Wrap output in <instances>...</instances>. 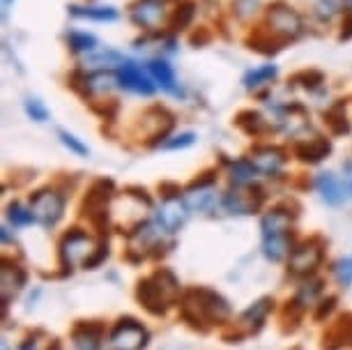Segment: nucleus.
<instances>
[{
	"label": "nucleus",
	"mask_w": 352,
	"mask_h": 350,
	"mask_svg": "<svg viewBox=\"0 0 352 350\" xmlns=\"http://www.w3.org/2000/svg\"><path fill=\"white\" fill-rule=\"evenodd\" d=\"M99 336L102 327L97 325H83L74 332V348L76 350H99Z\"/></svg>",
	"instance_id": "obj_34"
},
{
	"label": "nucleus",
	"mask_w": 352,
	"mask_h": 350,
	"mask_svg": "<svg viewBox=\"0 0 352 350\" xmlns=\"http://www.w3.org/2000/svg\"><path fill=\"white\" fill-rule=\"evenodd\" d=\"M116 72H118L120 90H127L131 95H138V97H152L157 92V85L152 81L148 65H141L138 61L124 58V63Z\"/></svg>",
	"instance_id": "obj_9"
},
{
	"label": "nucleus",
	"mask_w": 352,
	"mask_h": 350,
	"mask_svg": "<svg viewBox=\"0 0 352 350\" xmlns=\"http://www.w3.org/2000/svg\"><path fill=\"white\" fill-rule=\"evenodd\" d=\"M170 12L173 10H168V0H134L127 8V17L138 30L157 35L168 25Z\"/></svg>",
	"instance_id": "obj_5"
},
{
	"label": "nucleus",
	"mask_w": 352,
	"mask_h": 350,
	"mask_svg": "<svg viewBox=\"0 0 352 350\" xmlns=\"http://www.w3.org/2000/svg\"><path fill=\"white\" fill-rule=\"evenodd\" d=\"M148 329L134 318H122L111 329L109 350H143L148 346Z\"/></svg>",
	"instance_id": "obj_11"
},
{
	"label": "nucleus",
	"mask_w": 352,
	"mask_h": 350,
	"mask_svg": "<svg viewBox=\"0 0 352 350\" xmlns=\"http://www.w3.org/2000/svg\"><path fill=\"white\" fill-rule=\"evenodd\" d=\"M263 10V0H232L230 3V12L232 17L240 23H249L261 14Z\"/></svg>",
	"instance_id": "obj_32"
},
{
	"label": "nucleus",
	"mask_w": 352,
	"mask_h": 350,
	"mask_svg": "<svg viewBox=\"0 0 352 350\" xmlns=\"http://www.w3.org/2000/svg\"><path fill=\"white\" fill-rule=\"evenodd\" d=\"M235 122H237V127L247 131L249 136H265V134H270L272 129V122L265 118L261 111H242L240 116L235 118Z\"/></svg>",
	"instance_id": "obj_24"
},
{
	"label": "nucleus",
	"mask_w": 352,
	"mask_h": 350,
	"mask_svg": "<svg viewBox=\"0 0 352 350\" xmlns=\"http://www.w3.org/2000/svg\"><path fill=\"white\" fill-rule=\"evenodd\" d=\"M194 143H196L194 131H180V134L166 138V141L162 143V148L164 150H184V148H189V145H194Z\"/></svg>",
	"instance_id": "obj_40"
},
{
	"label": "nucleus",
	"mask_w": 352,
	"mask_h": 350,
	"mask_svg": "<svg viewBox=\"0 0 352 350\" xmlns=\"http://www.w3.org/2000/svg\"><path fill=\"white\" fill-rule=\"evenodd\" d=\"M189 212H191V210L187 206V201H184V196L182 198H180V194H177V196H164L162 206H159L157 215H155V221L166 230V233L173 235V233H177L184 223H187Z\"/></svg>",
	"instance_id": "obj_13"
},
{
	"label": "nucleus",
	"mask_w": 352,
	"mask_h": 350,
	"mask_svg": "<svg viewBox=\"0 0 352 350\" xmlns=\"http://www.w3.org/2000/svg\"><path fill=\"white\" fill-rule=\"evenodd\" d=\"M148 72L155 81L157 90L166 92V95H173V97H180L182 95V88H180V81H177V74L173 69V65L166 61L162 56H155L148 61Z\"/></svg>",
	"instance_id": "obj_16"
},
{
	"label": "nucleus",
	"mask_w": 352,
	"mask_h": 350,
	"mask_svg": "<svg viewBox=\"0 0 352 350\" xmlns=\"http://www.w3.org/2000/svg\"><path fill=\"white\" fill-rule=\"evenodd\" d=\"M67 10L74 19H88L97 23H113L120 19V10L113 5H69Z\"/></svg>",
	"instance_id": "obj_20"
},
{
	"label": "nucleus",
	"mask_w": 352,
	"mask_h": 350,
	"mask_svg": "<svg viewBox=\"0 0 352 350\" xmlns=\"http://www.w3.org/2000/svg\"><path fill=\"white\" fill-rule=\"evenodd\" d=\"M228 175H230V182H232V184H237V187H247V184H256V180L261 177V173L256 171V166L251 164V160L230 162Z\"/></svg>",
	"instance_id": "obj_30"
},
{
	"label": "nucleus",
	"mask_w": 352,
	"mask_h": 350,
	"mask_svg": "<svg viewBox=\"0 0 352 350\" xmlns=\"http://www.w3.org/2000/svg\"><path fill=\"white\" fill-rule=\"evenodd\" d=\"M265 30L283 44L295 42L304 35V17L290 3L276 0L265 10Z\"/></svg>",
	"instance_id": "obj_4"
},
{
	"label": "nucleus",
	"mask_w": 352,
	"mask_h": 350,
	"mask_svg": "<svg viewBox=\"0 0 352 350\" xmlns=\"http://www.w3.org/2000/svg\"><path fill=\"white\" fill-rule=\"evenodd\" d=\"M65 42H67V49L72 54L78 58H85L95 49H99V39L88 30H69L67 37H65Z\"/></svg>",
	"instance_id": "obj_26"
},
{
	"label": "nucleus",
	"mask_w": 352,
	"mask_h": 350,
	"mask_svg": "<svg viewBox=\"0 0 352 350\" xmlns=\"http://www.w3.org/2000/svg\"><path fill=\"white\" fill-rule=\"evenodd\" d=\"M182 314L194 325H198V322H203V325H219V322L228 320L230 307L214 290L191 288L182 300Z\"/></svg>",
	"instance_id": "obj_1"
},
{
	"label": "nucleus",
	"mask_w": 352,
	"mask_h": 350,
	"mask_svg": "<svg viewBox=\"0 0 352 350\" xmlns=\"http://www.w3.org/2000/svg\"><path fill=\"white\" fill-rule=\"evenodd\" d=\"M316 191L320 194V198L327 206L336 208L341 206V203L345 201V189H348V184H343V180L338 177L336 173H331V171H327V173H318L316 177Z\"/></svg>",
	"instance_id": "obj_17"
},
{
	"label": "nucleus",
	"mask_w": 352,
	"mask_h": 350,
	"mask_svg": "<svg viewBox=\"0 0 352 350\" xmlns=\"http://www.w3.org/2000/svg\"><path fill=\"white\" fill-rule=\"evenodd\" d=\"M276 76H278V67L267 63V65H261V67L249 69L247 74L242 76V85L249 92H261L265 88H270V85L276 81Z\"/></svg>",
	"instance_id": "obj_23"
},
{
	"label": "nucleus",
	"mask_w": 352,
	"mask_h": 350,
	"mask_svg": "<svg viewBox=\"0 0 352 350\" xmlns=\"http://www.w3.org/2000/svg\"><path fill=\"white\" fill-rule=\"evenodd\" d=\"M196 12H198V5L194 0H180L175 5V10L170 12V21H168V28L173 32H182L187 30L196 19Z\"/></svg>",
	"instance_id": "obj_27"
},
{
	"label": "nucleus",
	"mask_w": 352,
	"mask_h": 350,
	"mask_svg": "<svg viewBox=\"0 0 352 350\" xmlns=\"http://www.w3.org/2000/svg\"><path fill=\"white\" fill-rule=\"evenodd\" d=\"M322 261V249L318 242H304L300 247L292 249V254L288 256V270L295 276H309L311 272H316V267Z\"/></svg>",
	"instance_id": "obj_15"
},
{
	"label": "nucleus",
	"mask_w": 352,
	"mask_h": 350,
	"mask_svg": "<svg viewBox=\"0 0 352 350\" xmlns=\"http://www.w3.org/2000/svg\"><path fill=\"white\" fill-rule=\"evenodd\" d=\"M124 63V58L120 51L109 49V46H99L92 54H88L85 58H81V69H113V67H120Z\"/></svg>",
	"instance_id": "obj_22"
},
{
	"label": "nucleus",
	"mask_w": 352,
	"mask_h": 350,
	"mask_svg": "<svg viewBox=\"0 0 352 350\" xmlns=\"http://www.w3.org/2000/svg\"><path fill=\"white\" fill-rule=\"evenodd\" d=\"M109 256L106 244H97L95 237L83 230H69L60 242V261L65 267H85L92 270Z\"/></svg>",
	"instance_id": "obj_2"
},
{
	"label": "nucleus",
	"mask_w": 352,
	"mask_h": 350,
	"mask_svg": "<svg viewBox=\"0 0 352 350\" xmlns=\"http://www.w3.org/2000/svg\"><path fill=\"white\" fill-rule=\"evenodd\" d=\"M23 111L32 122H46L51 118V111L46 109V104L39 97H25Z\"/></svg>",
	"instance_id": "obj_35"
},
{
	"label": "nucleus",
	"mask_w": 352,
	"mask_h": 350,
	"mask_svg": "<svg viewBox=\"0 0 352 350\" xmlns=\"http://www.w3.org/2000/svg\"><path fill=\"white\" fill-rule=\"evenodd\" d=\"M331 153V143L324 136H311L302 138L295 143V155L300 157V162L304 164H320L324 157Z\"/></svg>",
	"instance_id": "obj_18"
},
{
	"label": "nucleus",
	"mask_w": 352,
	"mask_h": 350,
	"mask_svg": "<svg viewBox=\"0 0 352 350\" xmlns=\"http://www.w3.org/2000/svg\"><path fill=\"white\" fill-rule=\"evenodd\" d=\"M8 219L12 226H30L35 221V215H32L30 208H23L21 203H12L8 208Z\"/></svg>",
	"instance_id": "obj_37"
},
{
	"label": "nucleus",
	"mask_w": 352,
	"mask_h": 350,
	"mask_svg": "<svg viewBox=\"0 0 352 350\" xmlns=\"http://www.w3.org/2000/svg\"><path fill=\"white\" fill-rule=\"evenodd\" d=\"M249 160L261 175L276 177L283 173L285 164H288V155H285V150L278 148V145H256V148L251 150Z\"/></svg>",
	"instance_id": "obj_14"
},
{
	"label": "nucleus",
	"mask_w": 352,
	"mask_h": 350,
	"mask_svg": "<svg viewBox=\"0 0 352 350\" xmlns=\"http://www.w3.org/2000/svg\"><path fill=\"white\" fill-rule=\"evenodd\" d=\"M350 37H352V14H345L343 30H341V39H350Z\"/></svg>",
	"instance_id": "obj_45"
},
{
	"label": "nucleus",
	"mask_w": 352,
	"mask_h": 350,
	"mask_svg": "<svg viewBox=\"0 0 352 350\" xmlns=\"http://www.w3.org/2000/svg\"><path fill=\"white\" fill-rule=\"evenodd\" d=\"M292 83H300L302 88H307V90H316L324 83V76L316 69H307V72H300V74L292 76Z\"/></svg>",
	"instance_id": "obj_41"
},
{
	"label": "nucleus",
	"mask_w": 352,
	"mask_h": 350,
	"mask_svg": "<svg viewBox=\"0 0 352 350\" xmlns=\"http://www.w3.org/2000/svg\"><path fill=\"white\" fill-rule=\"evenodd\" d=\"M334 305H336L334 297H329V300H324V302H322V307H320V311L316 314V316H318V320H322L324 316H329L331 311H334Z\"/></svg>",
	"instance_id": "obj_43"
},
{
	"label": "nucleus",
	"mask_w": 352,
	"mask_h": 350,
	"mask_svg": "<svg viewBox=\"0 0 352 350\" xmlns=\"http://www.w3.org/2000/svg\"><path fill=\"white\" fill-rule=\"evenodd\" d=\"M343 12H345V0H316L314 3V17L322 25H329Z\"/></svg>",
	"instance_id": "obj_31"
},
{
	"label": "nucleus",
	"mask_w": 352,
	"mask_h": 350,
	"mask_svg": "<svg viewBox=\"0 0 352 350\" xmlns=\"http://www.w3.org/2000/svg\"><path fill=\"white\" fill-rule=\"evenodd\" d=\"M331 339H338V346H352V314H345L338 318Z\"/></svg>",
	"instance_id": "obj_38"
},
{
	"label": "nucleus",
	"mask_w": 352,
	"mask_h": 350,
	"mask_svg": "<svg viewBox=\"0 0 352 350\" xmlns=\"http://www.w3.org/2000/svg\"><path fill=\"white\" fill-rule=\"evenodd\" d=\"M25 283L23 270L14 265V263H3L0 267V293H3V307H8V302H12L14 297L21 293Z\"/></svg>",
	"instance_id": "obj_19"
},
{
	"label": "nucleus",
	"mask_w": 352,
	"mask_h": 350,
	"mask_svg": "<svg viewBox=\"0 0 352 350\" xmlns=\"http://www.w3.org/2000/svg\"><path fill=\"white\" fill-rule=\"evenodd\" d=\"M65 206H67L65 194L51 187L39 189L30 196V210H32V215H35V221L44 228H53L63 219Z\"/></svg>",
	"instance_id": "obj_7"
},
{
	"label": "nucleus",
	"mask_w": 352,
	"mask_h": 350,
	"mask_svg": "<svg viewBox=\"0 0 352 350\" xmlns=\"http://www.w3.org/2000/svg\"><path fill=\"white\" fill-rule=\"evenodd\" d=\"M210 32L205 30V28H201V35H198V32H194V35H191V44L194 46H201V44H208L210 42Z\"/></svg>",
	"instance_id": "obj_44"
},
{
	"label": "nucleus",
	"mask_w": 352,
	"mask_h": 350,
	"mask_svg": "<svg viewBox=\"0 0 352 350\" xmlns=\"http://www.w3.org/2000/svg\"><path fill=\"white\" fill-rule=\"evenodd\" d=\"M247 44H249V49H254L256 54H263V56H274L276 51H281L285 46L283 42H278L272 32L265 30V25L263 28H258L254 35L247 39Z\"/></svg>",
	"instance_id": "obj_29"
},
{
	"label": "nucleus",
	"mask_w": 352,
	"mask_h": 350,
	"mask_svg": "<svg viewBox=\"0 0 352 350\" xmlns=\"http://www.w3.org/2000/svg\"><path fill=\"white\" fill-rule=\"evenodd\" d=\"M265 194L256 184H247V187H232L223 194V212L228 215H237V217H247V215H256L258 210L263 208Z\"/></svg>",
	"instance_id": "obj_10"
},
{
	"label": "nucleus",
	"mask_w": 352,
	"mask_h": 350,
	"mask_svg": "<svg viewBox=\"0 0 352 350\" xmlns=\"http://www.w3.org/2000/svg\"><path fill=\"white\" fill-rule=\"evenodd\" d=\"M58 138H60V143L69 150V153H74L76 157H83V160L85 157H90V148L76 134H72V131H67V129H58Z\"/></svg>",
	"instance_id": "obj_36"
},
{
	"label": "nucleus",
	"mask_w": 352,
	"mask_h": 350,
	"mask_svg": "<svg viewBox=\"0 0 352 350\" xmlns=\"http://www.w3.org/2000/svg\"><path fill=\"white\" fill-rule=\"evenodd\" d=\"M272 305H274V302H272L270 297H263V300H258L256 305H251L247 311L242 314L240 325L247 327V332H258V329L263 327L265 318H267V314L272 311Z\"/></svg>",
	"instance_id": "obj_25"
},
{
	"label": "nucleus",
	"mask_w": 352,
	"mask_h": 350,
	"mask_svg": "<svg viewBox=\"0 0 352 350\" xmlns=\"http://www.w3.org/2000/svg\"><path fill=\"white\" fill-rule=\"evenodd\" d=\"M292 217L288 210L283 208H274L270 210L267 215L263 217L261 221V230H263V237H274V235H290V228H292Z\"/></svg>",
	"instance_id": "obj_21"
},
{
	"label": "nucleus",
	"mask_w": 352,
	"mask_h": 350,
	"mask_svg": "<svg viewBox=\"0 0 352 350\" xmlns=\"http://www.w3.org/2000/svg\"><path fill=\"white\" fill-rule=\"evenodd\" d=\"M12 3H14V0H3V10H5V12H8Z\"/></svg>",
	"instance_id": "obj_49"
},
{
	"label": "nucleus",
	"mask_w": 352,
	"mask_h": 350,
	"mask_svg": "<svg viewBox=\"0 0 352 350\" xmlns=\"http://www.w3.org/2000/svg\"><path fill=\"white\" fill-rule=\"evenodd\" d=\"M0 237H3V242H5V244L12 242V235H10V228H8V226L0 228Z\"/></svg>",
	"instance_id": "obj_47"
},
{
	"label": "nucleus",
	"mask_w": 352,
	"mask_h": 350,
	"mask_svg": "<svg viewBox=\"0 0 352 350\" xmlns=\"http://www.w3.org/2000/svg\"><path fill=\"white\" fill-rule=\"evenodd\" d=\"M184 201L191 212L201 215H217L219 210H223V194H219L214 177H201L196 180L184 194Z\"/></svg>",
	"instance_id": "obj_8"
},
{
	"label": "nucleus",
	"mask_w": 352,
	"mask_h": 350,
	"mask_svg": "<svg viewBox=\"0 0 352 350\" xmlns=\"http://www.w3.org/2000/svg\"><path fill=\"white\" fill-rule=\"evenodd\" d=\"M3 350H10V348H8V343H5V341H3Z\"/></svg>",
	"instance_id": "obj_51"
},
{
	"label": "nucleus",
	"mask_w": 352,
	"mask_h": 350,
	"mask_svg": "<svg viewBox=\"0 0 352 350\" xmlns=\"http://www.w3.org/2000/svg\"><path fill=\"white\" fill-rule=\"evenodd\" d=\"M263 254H265V259L272 261V263L288 259V256L292 254V237L290 235L263 237Z\"/></svg>",
	"instance_id": "obj_28"
},
{
	"label": "nucleus",
	"mask_w": 352,
	"mask_h": 350,
	"mask_svg": "<svg viewBox=\"0 0 352 350\" xmlns=\"http://www.w3.org/2000/svg\"><path fill=\"white\" fill-rule=\"evenodd\" d=\"M324 122H327V127L331 129V134H336V136L348 134L350 131V120H348V113H345L343 104H334L329 111H324Z\"/></svg>",
	"instance_id": "obj_33"
},
{
	"label": "nucleus",
	"mask_w": 352,
	"mask_h": 350,
	"mask_svg": "<svg viewBox=\"0 0 352 350\" xmlns=\"http://www.w3.org/2000/svg\"><path fill=\"white\" fill-rule=\"evenodd\" d=\"M334 276L343 288L352 286V256H345L334 265Z\"/></svg>",
	"instance_id": "obj_42"
},
{
	"label": "nucleus",
	"mask_w": 352,
	"mask_h": 350,
	"mask_svg": "<svg viewBox=\"0 0 352 350\" xmlns=\"http://www.w3.org/2000/svg\"><path fill=\"white\" fill-rule=\"evenodd\" d=\"M72 88L81 92L83 97H109L113 90L120 88L118 83V72L113 69H78L72 74Z\"/></svg>",
	"instance_id": "obj_6"
},
{
	"label": "nucleus",
	"mask_w": 352,
	"mask_h": 350,
	"mask_svg": "<svg viewBox=\"0 0 352 350\" xmlns=\"http://www.w3.org/2000/svg\"><path fill=\"white\" fill-rule=\"evenodd\" d=\"M345 14H352V0H345Z\"/></svg>",
	"instance_id": "obj_48"
},
{
	"label": "nucleus",
	"mask_w": 352,
	"mask_h": 350,
	"mask_svg": "<svg viewBox=\"0 0 352 350\" xmlns=\"http://www.w3.org/2000/svg\"><path fill=\"white\" fill-rule=\"evenodd\" d=\"M322 293V283L320 281H311V283H304L300 288V293H297V300L295 305L300 307H307V305H316L318 295Z\"/></svg>",
	"instance_id": "obj_39"
},
{
	"label": "nucleus",
	"mask_w": 352,
	"mask_h": 350,
	"mask_svg": "<svg viewBox=\"0 0 352 350\" xmlns=\"http://www.w3.org/2000/svg\"><path fill=\"white\" fill-rule=\"evenodd\" d=\"M19 350H39V346H37V341H35V339H28Z\"/></svg>",
	"instance_id": "obj_46"
},
{
	"label": "nucleus",
	"mask_w": 352,
	"mask_h": 350,
	"mask_svg": "<svg viewBox=\"0 0 352 350\" xmlns=\"http://www.w3.org/2000/svg\"><path fill=\"white\" fill-rule=\"evenodd\" d=\"M177 295H180V283L168 270L155 272L138 283V300L150 314H166L177 302Z\"/></svg>",
	"instance_id": "obj_3"
},
{
	"label": "nucleus",
	"mask_w": 352,
	"mask_h": 350,
	"mask_svg": "<svg viewBox=\"0 0 352 350\" xmlns=\"http://www.w3.org/2000/svg\"><path fill=\"white\" fill-rule=\"evenodd\" d=\"M350 187V191H352V173H348V182H345Z\"/></svg>",
	"instance_id": "obj_50"
},
{
	"label": "nucleus",
	"mask_w": 352,
	"mask_h": 350,
	"mask_svg": "<svg viewBox=\"0 0 352 350\" xmlns=\"http://www.w3.org/2000/svg\"><path fill=\"white\" fill-rule=\"evenodd\" d=\"M168 235L157 221H143L129 233V252L138 254L141 259L150 254H159L164 247V237Z\"/></svg>",
	"instance_id": "obj_12"
}]
</instances>
